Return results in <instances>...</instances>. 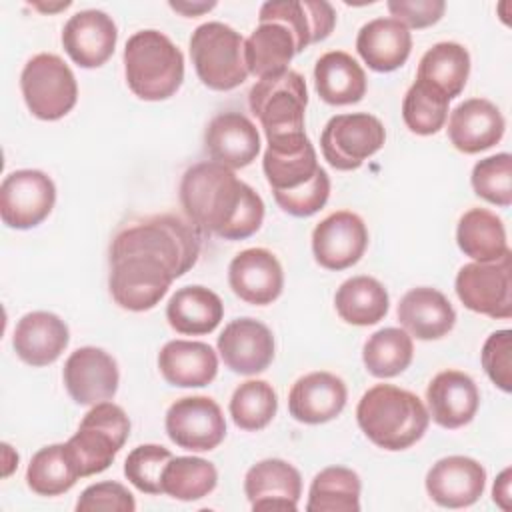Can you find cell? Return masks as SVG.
<instances>
[{
  "instance_id": "cell-1",
  "label": "cell",
  "mask_w": 512,
  "mask_h": 512,
  "mask_svg": "<svg viewBox=\"0 0 512 512\" xmlns=\"http://www.w3.org/2000/svg\"><path fill=\"white\" fill-rule=\"evenodd\" d=\"M180 202L186 216L224 240L252 236L264 220L262 198L236 174L212 160L190 166L180 182Z\"/></svg>"
},
{
  "instance_id": "cell-2",
  "label": "cell",
  "mask_w": 512,
  "mask_h": 512,
  "mask_svg": "<svg viewBox=\"0 0 512 512\" xmlns=\"http://www.w3.org/2000/svg\"><path fill=\"white\" fill-rule=\"evenodd\" d=\"M262 170L276 204L290 216L308 218L328 202L330 178L304 132L268 142Z\"/></svg>"
},
{
  "instance_id": "cell-3",
  "label": "cell",
  "mask_w": 512,
  "mask_h": 512,
  "mask_svg": "<svg viewBox=\"0 0 512 512\" xmlns=\"http://www.w3.org/2000/svg\"><path fill=\"white\" fill-rule=\"evenodd\" d=\"M356 420L372 444L396 452L410 448L424 436L430 414L414 392L394 384H376L362 394Z\"/></svg>"
},
{
  "instance_id": "cell-4",
  "label": "cell",
  "mask_w": 512,
  "mask_h": 512,
  "mask_svg": "<svg viewBox=\"0 0 512 512\" xmlns=\"http://www.w3.org/2000/svg\"><path fill=\"white\" fill-rule=\"evenodd\" d=\"M200 248L202 228L188 216L156 214L122 228L110 244V256L126 252L152 254L170 268L176 280L196 264Z\"/></svg>"
},
{
  "instance_id": "cell-5",
  "label": "cell",
  "mask_w": 512,
  "mask_h": 512,
  "mask_svg": "<svg viewBox=\"0 0 512 512\" xmlns=\"http://www.w3.org/2000/svg\"><path fill=\"white\" fill-rule=\"evenodd\" d=\"M128 88L142 100L158 102L176 94L184 80L180 48L158 30H140L124 46Z\"/></svg>"
},
{
  "instance_id": "cell-6",
  "label": "cell",
  "mask_w": 512,
  "mask_h": 512,
  "mask_svg": "<svg viewBox=\"0 0 512 512\" xmlns=\"http://www.w3.org/2000/svg\"><path fill=\"white\" fill-rule=\"evenodd\" d=\"M306 104L304 76L292 68L258 78L248 94L250 112L258 118L268 142L302 134Z\"/></svg>"
},
{
  "instance_id": "cell-7",
  "label": "cell",
  "mask_w": 512,
  "mask_h": 512,
  "mask_svg": "<svg viewBox=\"0 0 512 512\" xmlns=\"http://www.w3.org/2000/svg\"><path fill=\"white\" fill-rule=\"evenodd\" d=\"M130 436V420L114 402L94 404L66 442L80 478L104 472Z\"/></svg>"
},
{
  "instance_id": "cell-8",
  "label": "cell",
  "mask_w": 512,
  "mask_h": 512,
  "mask_svg": "<svg viewBox=\"0 0 512 512\" xmlns=\"http://www.w3.org/2000/svg\"><path fill=\"white\" fill-rule=\"evenodd\" d=\"M190 56L198 78L210 90H234L248 78L244 38L224 22L200 24L190 36Z\"/></svg>"
},
{
  "instance_id": "cell-9",
  "label": "cell",
  "mask_w": 512,
  "mask_h": 512,
  "mask_svg": "<svg viewBox=\"0 0 512 512\" xmlns=\"http://www.w3.org/2000/svg\"><path fill=\"white\" fill-rule=\"evenodd\" d=\"M20 90L32 116L40 120L64 118L78 100V84L70 66L56 54L32 56L20 74Z\"/></svg>"
},
{
  "instance_id": "cell-10",
  "label": "cell",
  "mask_w": 512,
  "mask_h": 512,
  "mask_svg": "<svg viewBox=\"0 0 512 512\" xmlns=\"http://www.w3.org/2000/svg\"><path fill=\"white\" fill-rule=\"evenodd\" d=\"M174 276L156 256L126 252L110 256L108 288L114 302L132 312L154 308L168 292Z\"/></svg>"
},
{
  "instance_id": "cell-11",
  "label": "cell",
  "mask_w": 512,
  "mask_h": 512,
  "mask_svg": "<svg viewBox=\"0 0 512 512\" xmlns=\"http://www.w3.org/2000/svg\"><path fill=\"white\" fill-rule=\"evenodd\" d=\"M386 140L384 124L368 114V112H354V114H338L332 116L322 134H320V148L324 160L342 172L356 170L374 156Z\"/></svg>"
},
{
  "instance_id": "cell-12",
  "label": "cell",
  "mask_w": 512,
  "mask_h": 512,
  "mask_svg": "<svg viewBox=\"0 0 512 512\" xmlns=\"http://www.w3.org/2000/svg\"><path fill=\"white\" fill-rule=\"evenodd\" d=\"M460 302L490 318L512 316V252L494 262L464 264L454 282Z\"/></svg>"
},
{
  "instance_id": "cell-13",
  "label": "cell",
  "mask_w": 512,
  "mask_h": 512,
  "mask_svg": "<svg viewBox=\"0 0 512 512\" xmlns=\"http://www.w3.org/2000/svg\"><path fill=\"white\" fill-rule=\"evenodd\" d=\"M56 202V186L42 170H14L0 184V218L8 228L30 230L44 222Z\"/></svg>"
},
{
  "instance_id": "cell-14",
  "label": "cell",
  "mask_w": 512,
  "mask_h": 512,
  "mask_svg": "<svg viewBox=\"0 0 512 512\" xmlns=\"http://www.w3.org/2000/svg\"><path fill=\"white\" fill-rule=\"evenodd\" d=\"M166 434L184 450H214L226 436V420L220 406L208 396H184L166 412Z\"/></svg>"
},
{
  "instance_id": "cell-15",
  "label": "cell",
  "mask_w": 512,
  "mask_h": 512,
  "mask_svg": "<svg viewBox=\"0 0 512 512\" xmlns=\"http://www.w3.org/2000/svg\"><path fill=\"white\" fill-rule=\"evenodd\" d=\"M62 378L70 398L80 406H94L114 398L120 382L116 360L96 346L74 350L64 362Z\"/></svg>"
},
{
  "instance_id": "cell-16",
  "label": "cell",
  "mask_w": 512,
  "mask_h": 512,
  "mask_svg": "<svg viewBox=\"0 0 512 512\" xmlns=\"http://www.w3.org/2000/svg\"><path fill=\"white\" fill-rule=\"evenodd\" d=\"M368 228L364 220L350 212L338 210L320 220L312 232V252L316 262L326 270H346L366 252Z\"/></svg>"
},
{
  "instance_id": "cell-17",
  "label": "cell",
  "mask_w": 512,
  "mask_h": 512,
  "mask_svg": "<svg viewBox=\"0 0 512 512\" xmlns=\"http://www.w3.org/2000/svg\"><path fill=\"white\" fill-rule=\"evenodd\" d=\"M216 346L224 364L242 376L260 374L274 360V336L266 324L254 318L228 322Z\"/></svg>"
},
{
  "instance_id": "cell-18",
  "label": "cell",
  "mask_w": 512,
  "mask_h": 512,
  "mask_svg": "<svg viewBox=\"0 0 512 512\" xmlns=\"http://www.w3.org/2000/svg\"><path fill=\"white\" fill-rule=\"evenodd\" d=\"M232 292L254 306L272 304L284 288V272L278 258L266 248H246L228 266Z\"/></svg>"
},
{
  "instance_id": "cell-19",
  "label": "cell",
  "mask_w": 512,
  "mask_h": 512,
  "mask_svg": "<svg viewBox=\"0 0 512 512\" xmlns=\"http://www.w3.org/2000/svg\"><path fill=\"white\" fill-rule=\"evenodd\" d=\"M118 28L102 10H80L68 18L62 30V46L74 64L82 68L102 66L116 48Z\"/></svg>"
},
{
  "instance_id": "cell-20",
  "label": "cell",
  "mask_w": 512,
  "mask_h": 512,
  "mask_svg": "<svg viewBox=\"0 0 512 512\" xmlns=\"http://www.w3.org/2000/svg\"><path fill=\"white\" fill-rule=\"evenodd\" d=\"M486 470L468 456L440 458L426 474V492L442 508L472 506L484 492Z\"/></svg>"
},
{
  "instance_id": "cell-21",
  "label": "cell",
  "mask_w": 512,
  "mask_h": 512,
  "mask_svg": "<svg viewBox=\"0 0 512 512\" xmlns=\"http://www.w3.org/2000/svg\"><path fill=\"white\" fill-rule=\"evenodd\" d=\"M204 148L212 162L230 170L246 168L260 152V134L248 116L240 112H222L208 122Z\"/></svg>"
},
{
  "instance_id": "cell-22",
  "label": "cell",
  "mask_w": 512,
  "mask_h": 512,
  "mask_svg": "<svg viewBox=\"0 0 512 512\" xmlns=\"http://www.w3.org/2000/svg\"><path fill=\"white\" fill-rule=\"evenodd\" d=\"M244 492L252 510H290L298 508L302 494L300 472L280 458L256 462L244 476Z\"/></svg>"
},
{
  "instance_id": "cell-23",
  "label": "cell",
  "mask_w": 512,
  "mask_h": 512,
  "mask_svg": "<svg viewBox=\"0 0 512 512\" xmlns=\"http://www.w3.org/2000/svg\"><path fill=\"white\" fill-rule=\"evenodd\" d=\"M258 22L284 24L296 40V52H302L330 36L336 26V10L326 0H272L262 4Z\"/></svg>"
},
{
  "instance_id": "cell-24",
  "label": "cell",
  "mask_w": 512,
  "mask_h": 512,
  "mask_svg": "<svg viewBox=\"0 0 512 512\" xmlns=\"http://www.w3.org/2000/svg\"><path fill=\"white\" fill-rule=\"evenodd\" d=\"M506 122L496 104L486 98L460 102L448 118V138L464 154H478L492 148L504 136Z\"/></svg>"
},
{
  "instance_id": "cell-25",
  "label": "cell",
  "mask_w": 512,
  "mask_h": 512,
  "mask_svg": "<svg viewBox=\"0 0 512 512\" xmlns=\"http://www.w3.org/2000/svg\"><path fill=\"white\" fill-rule=\"evenodd\" d=\"M426 402L430 418L438 426L454 430L472 422L478 412L480 392L468 374L460 370H442L430 380Z\"/></svg>"
},
{
  "instance_id": "cell-26",
  "label": "cell",
  "mask_w": 512,
  "mask_h": 512,
  "mask_svg": "<svg viewBox=\"0 0 512 512\" xmlns=\"http://www.w3.org/2000/svg\"><path fill=\"white\" fill-rule=\"evenodd\" d=\"M348 390L342 378L332 372H310L294 382L288 394V412L304 424L334 420L346 406Z\"/></svg>"
},
{
  "instance_id": "cell-27",
  "label": "cell",
  "mask_w": 512,
  "mask_h": 512,
  "mask_svg": "<svg viewBox=\"0 0 512 512\" xmlns=\"http://www.w3.org/2000/svg\"><path fill=\"white\" fill-rule=\"evenodd\" d=\"M70 342L66 322L44 310L24 314L14 328L12 346L20 360L30 366H48L56 362Z\"/></svg>"
},
{
  "instance_id": "cell-28",
  "label": "cell",
  "mask_w": 512,
  "mask_h": 512,
  "mask_svg": "<svg viewBox=\"0 0 512 512\" xmlns=\"http://www.w3.org/2000/svg\"><path fill=\"white\" fill-rule=\"evenodd\" d=\"M398 322L418 340H438L456 324L450 300L436 288L418 286L408 290L398 304Z\"/></svg>"
},
{
  "instance_id": "cell-29",
  "label": "cell",
  "mask_w": 512,
  "mask_h": 512,
  "mask_svg": "<svg viewBox=\"0 0 512 512\" xmlns=\"http://www.w3.org/2000/svg\"><path fill=\"white\" fill-rule=\"evenodd\" d=\"M158 368L172 386L202 388L216 378L218 356L206 342L170 340L158 354Z\"/></svg>"
},
{
  "instance_id": "cell-30",
  "label": "cell",
  "mask_w": 512,
  "mask_h": 512,
  "mask_svg": "<svg viewBox=\"0 0 512 512\" xmlns=\"http://www.w3.org/2000/svg\"><path fill=\"white\" fill-rule=\"evenodd\" d=\"M356 50L374 72H392L408 60L412 34L394 18H374L360 28Z\"/></svg>"
},
{
  "instance_id": "cell-31",
  "label": "cell",
  "mask_w": 512,
  "mask_h": 512,
  "mask_svg": "<svg viewBox=\"0 0 512 512\" xmlns=\"http://www.w3.org/2000/svg\"><path fill=\"white\" fill-rule=\"evenodd\" d=\"M366 86L362 66L348 52L330 50L316 60L314 88L326 104H356L364 98Z\"/></svg>"
},
{
  "instance_id": "cell-32",
  "label": "cell",
  "mask_w": 512,
  "mask_h": 512,
  "mask_svg": "<svg viewBox=\"0 0 512 512\" xmlns=\"http://www.w3.org/2000/svg\"><path fill=\"white\" fill-rule=\"evenodd\" d=\"M224 316V304L216 292L206 286L178 288L166 304V320L186 336H202L216 330Z\"/></svg>"
},
{
  "instance_id": "cell-33",
  "label": "cell",
  "mask_w": 512,
  "mask_h": 512,
  "mask_svg": "<svg viewBox=\"0 0 512 512\" xmlns=\"http://www.w3.org/2000/svg\"><path fill=\"white\" fill-rule=\"evenodd\" d=\"M296 40L280 22H260L244 40V60L248 74L266 78L288 68L296 56Z\"/></svg>"
},
{
  "instance_id": "cell-34",
  "label": "cell",
  "mask_w": 512,
  "mask_h": 512,
  "mask_svg": "<svg viewBox=\"0 0 512 512\" xmlns=\"http://www.w3.org/2000/svg\"><path fill=\"white\" fill-rule=\"evenodd\" d=\"M470 74V54L458 42H438L418 62L416 80L436 88L448 100L456 98Z\"/></svg>"
},
{
  "instance_id": "cell-35",
  "label": "cell",
  "mask_w": 512,
  "mask_h": 512,
  "mask_svg": "<svg viewBox=\"0 0 512 512\" xmlns=\"http://www.w3.org/2000/svg\"><path fill=\"white\" fill-rule=\"evenodd\" d=\"M456 242L474 262H494L510 252L500 216L486 208H470L460 216Z\"/></svg>"
},
{
  "instance_id": "cell-36",
  "label": "cell",
  "mask_w": 512,
  "mask_h": 512,
  "mask_svg": "<svg viewBox=\"0 0 512 512\" xmlns=\"http://www.w3.org/2000/svg\"><path fill=\"white\" fill-rule=\"evenodd\" d=\"M338 316L354 326H372L388 314L386 288L372 276H352L340 284L334 296Z\"/></svg>"
},
{
  "instance_id": "cell-37",
  "label": "cell",
  "mask_w": 512,
  "mask_h": 512,
  "mask_svg": "<svg viewBox=\"0 0 512 512\" xmlns=\"http://www.w3.org/2000/svg\"><path fill=\"white\" fill-rule=\"evenodd\" d=\"M360 476L344 466L320 470L308 490V512H358Z\"/></svg>"
},
{
  "instance_id": "cell-38",
  "label": "cell",
  "mask_w": 512,
  "mask_h": 512,
  "mask_svg": "<svg viewBox=\"0 0 512 512\" xmlns=\"http://www.w3.org/2000/svg\"><path fill=\"white\" fill-rule=\"evenodd\" d=\"M78 478L80 474L66 444L40 448L26 468V484L38 496H60L68 492Z\"/></svg>"
},
{
  "instance_id": "cell-39",
  "label": "cell",
  "mask_w": 512,
  "mask_h": 512,
  "mask_svg": "<svg viewBox=\"0 0 512 512\" xmlns=\"http://www.w3.org/2000/svg\"><path fill=\"white\" fill-rule=\"evenodd\" d=\"M412 356V336L394 326L376 330L362 348L364 366L376 378H392L402 374L410 366Z\"/></svg>"
},
{
  "instance_id": "cell-40",
  "label": "cell",
  "mask_w": 512,
  "mask_h": 512,
  "mask_svg": "<svg viewBox=\"0 0 512 512\" xmlns=\"http://www.w3.org/2000/svg\"><path fill=\"white\" fill-rule=\"evenodd\" d=\"M218 484V472L212 462L198 456H172L162 474V494L182 502L208 496Z\"/></svg>"
},
{
  "instance_id": "cell-41",
  "label": "cell",
  "mask_w": 512,
  "mask_h": 512,
  "mask_svg": "<svg viewBox=\"0 0 512 512\" xmlns=\"http://www.w3.org/2000/svg\"><path fill=\"white\" fill-rule=\"evenodd\" d=\"M278 410V396L266 380L242 382L230 398V416L240 430L258 432L266 428Z\"/></svg>"
},
{
  "instance_id": "cell-42",
  "label": "cell",
  "mask_w": 512,
  "mask_h": 512,
  "mask_svg": "<svg viewBox=\"0 0 512 512\" xmlns=\"http://www.w3.org/2000/svg\"><path fill=\"white\" fill-rule=\"evenodd\" d=\"M448 98L436 88L416 80L402 102V118L410 132L420 136L436 134L448 118Z\"/></svg>"
},
{
  "instance_id": "cell-43",
  "label": "cell",
  "mask_w": 512,
  "mask_h": 512,
  "mask_svg": "<svg viewBox=\"0 0 512 512\" xmlns=\"http://www.w3.org/2000/svg\"><path fill=\"white\" fill-rule=\"evenodd\" d=\"M476 196L496 206L512 204V156L500 152L474 164L470 176Z\"/></svg>"
},
{
  "instance_id": "cell-44",
  "label": "cell",
  "mask_w": 512,
  "mask_h": 512,
  "mask_svg": "<svg viewBox=\"0 0 512 512\" xmlns=\"http://www.w3.org/2000/svg\"><path fill=\"white\" fill-rule=\"evenodd\" d=\"M172 452L158 444L136 446L124 462V476L144 494H162V474Z\"/></svg>"
},
{
  "instance_id": "cell-45",
  "label": "cell",
  "mask_w": 512,
  "mask_h": 512,
  "mask_svg": "<svg viewBox=\"0 0 512 512\" xmlns=\"http://www.w3.org/2000/svg\"><path fill=\"white\" fill-rule=\"evenodd\" d=\"M482 368L488 378L502 390H512V332L496 330L482 346Z\"/></svg>"
},
{
  "instance_id": "cell-46",
  "label": "cell",
  "mask_w": 512,
  "mask_h": 512,
  "mask_svg": "<svg viewBox=\"0 0 512 512\" xmlns=\"http://www.w3.org/2000/svg\"><path fill=\"white\" fill-rule=\"evenodd\" d=\"M78 512H92V510H106V512H134L136 502L130 490L114 480L96 482L84 488L76 502Z\"/></svg>"
},
{
  "instance_id": "cell-47",
  "label": "cell",
  "mask_w": 512,
  "mask_h": 512,
  "mask_svg": "<svg viewBox=\"0 0 512 512\" xmlns=\"http://www.w3.org/2000/svg\"><path fill=\"white\" fill-rule=\"evenodd\" d=\"M394 20L410 28H428L436 24L446 10L444 0H390L386 4Z\"/></svg>"
},
{
  "instance_id": "cell-48",
  "label": "cell",
  "mask_w": 512,
  "mask_h": 512,
  "mask_svg": "<svg viewBox=\"0 0 512 512\" xmlns=\"http://www.w3.org/2000/svg\"><path fill=\"white\" fill-rule=\"evenodd\" d=\"M510 476H512V470L506 468L500 472V476L496 478L494 482V488H492V496H494V502L498 506H502L504 510H510Z\"/></svg>"
},
{
  "instance_id": "cell-49",
  "label": "cell",
  "mask_w": 512,
  "mask_h": 512,
  "mask_svg": "<svg viewBox=\"0 0 512 512\" xmlns=\"http://www.w3.org/2000/svg\"><path fill=\"white\" fill-rule=\"evenodd\" d=\"M216 6V2H170V8L184 14V16H198L202 12H208Z\"/></svg>"
}]
</instances>
